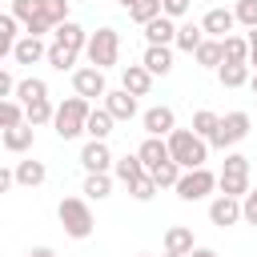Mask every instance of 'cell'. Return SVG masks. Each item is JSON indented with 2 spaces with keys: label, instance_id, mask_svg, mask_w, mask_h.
<instances>
[{
  "label": "cell",
  "instance_id": "cell-13",
  "mask_svg": "<svg viewBox=\"0 0 257 257\" xmlns=\"http://www.w3.org/2000/svg\"><path fill=\"white\" fill-rule=\"evenodd\" d=\"M100 100H104L100 108H104L112 120H133V116H137V96H133V92H124V88H108Z\"/></svg>",
  "mask_w": 257,
  "mask_h": 257
},
{
  "label": "cell",
  "instance_id": "cell-5",
  "mask_svg": "<svg viewBox=\"0 0 257 257\" xmlns=\"http://www.w3.org/2000/svg\"><path fill=\"white\" fill-rule=\"evenodd\" d=\"M217 189L225 197H245L249 193V157L245 153H225L221 173H217Z\"/></svg>",
  "mask_w": 257,
  "mask_h": 257
},
{
  "label": "cell",
  "instance_id": "cell-24",
  "mask_svg": "<svg viewBox=\"0 0 257 257\" xmlns=\"http://www.w3.org/2000/svg\"><path fill=\"white\" fill-rule=\"evenodd\" d=\"M112 124H116V120H112L104 108H88V116H84V133H88V141H108Z\"/></svg>",
  "mask_w": 257,
  "mask_h": 257
},
{
  "label": "cell",
  "instance_id": "cell-18",
  "mask_svg": "<svg viewBox=\"0 0 257 257\" xmlns=\"http://www.w3.org/2000/svg\"><path fill=\"white\" fill-rule=\"evenodd\" d=\"M120 88L133 92V96H149V88H153V72H149L145 64H124V68H120Z\"/></svg>",
  "mask_w": 257,
  "mask_h": 257
},
{
  "label": "cell",
  "instance_id": "cell-20",
  "mask_svg": "<svg viewBox=\"0 0 257 257\" xmlns=\"http://www.w3.org/2000/svg\"><path fill=\"white\" fill-rule=\"evenodd\" d=\"M141 28H145V44H173V36H177V20H169L165 12L153 16V20L141 24Z\"/></svg>",
  "mask_w": 257,
  "mask_h": 257
},
{
  "label": "cell",
  "instance_id": "cell-51",
  "mask_svg": "<svg viewBox=\"0 0 257 257\" xmlns=\"http://www.w3.org/2000/svg\"><path fill=\"white\" fill-rule=\"evenodd\" d=\"M165 257H189V253H165Z\"/></svg>",
  "mask_w": 257,
  "mask_h": 257
},
{
  "label": "cell",
  "instance_id": "cell-19",
  "mask_svg": "<svg viewBox=\"0 0 257 257\" xmlns=\"http://www.w3.org/2000/svg\"><path fill=\"white\" fill-rule=\"evenodd\" d=\"M32 141H36V128H32L28 120H20V124H12V128L0 133V145H4L8 153H28Z\"/></svg>",
  "mask_w": 257,
  "mask_h": 257
},
{
  "label": "cell",
  "instance_id": "cell-9",
  "mask_svg": "<svg viewBox=\"0 0 257 257\" xmlns=\"http://www.w3.org/2000/svg\"><path fill=\"white\" fill-rule=\"evenodd\" d=\"M72 88H76V96H84V100H96V96H104V92H108L104 72H100V68H92V64L72 68Z\"/></svg>",
  "mask_w": 257,
  "mask_h": 257
},
{
  "label": "cell",
  "instance_id": "cell-49",
  "mask_svg": "<svg viewBox=\"0 0 257 257\" xmlns=\"http://www.w3.org/2000/svg\"><path fill=\"white\" fill-rule=\"evenodd\" d=\"M249 88H253V92H257V72H249Z\"/></svg>",
  "mask_w": 257,
  "mask_h": 257
},
{
  "label": "cell",
  "instance_id": "cell-31",
  "mask_svg": "<svg viewBox=\"0 0 257 257\" xmlns=\"http://www.w3.org/2000/svg\"><path fill=\"white\" fill-rule=\"evenodd\" d=\"M52 108H56V104H52L48 96H40V100H28V104H24V120H28L32 128H40V124H52Z\"/></svg>",
  "mask_w": 257,
  "mask_h": 257
},
{
  "label": "cell",
  "instance_id": "cell-50",
  "mask_svg": "<svg viewBox=\"0 0 257 257\" xmlns=\"http://www.w3.org/2000/svg\"><path fill=\"white\" fill-rule=\"evenodd\" d=\"M133 4H137V0H120V8H133Z\"/></svg>",
  "mask_w": 257,
  "mask_h": 257
},
{
  "label": "cell",
  "instance_id": "cell-48",
  "mask_svg": "<svg viewBox=\"0 0 257 257\" xmlns=\"http://www.w3.org/2000/svg\"><path fill=\"white\" fill-rule=\"evenodd\" d=\"M189 257H217V249H209V245H193Z\"/></svg>",
  "mask_w": 257,
  "mask_h": 257
},
{
  "label": "cell",
  "instance_id": "cell-52",
  "mask_svg": "<svg viewBox=\"0 0 257 257\" xmlns=\"http://www.w3.org/2000/svg\"><path fill=\"white\" fill-rule=\"evenodd\" d=\"M137 257H153V253H137Z\"/></svg>",
  "mask_w": 257,
  "mask_h": 257
},
{
  "label": "cell",
  "instance_id": "cell-14",
  "mask_svg": "<svg viewBox=\"0 0 257 257\" xmlns=\"http://www.w3.org/2000/svg\"><path fill=\"white\" fill-rule=\"evenodd\" d=\"M80 165H84V173H108V169H112V149H108V141H84Z\"/></svg>",
  "mask_w": 257,
  "mask_h": 257
},
{
  "label": "cell",
  "instance_id": "cell-47",
  "mask_svg": "<svg viewBox=\"0 0 257 257\" xmlns=\"http://www.w3.org/2000/svg\"><path fill=\"white\" fill-rule=\"evenodd\" d=\"M28 257H60V253H56L52 245H32V249H28Z\"/></svg>",
  "mask_w": 257,
  "mask_h": 257
},
{
  "label": "cell",
  "instance_id": "cell-23",
  "mask_svg": "<svg viewBox=\"0 0 257 257\" xmlns=\"http://www.w3.org/2000/svg\"><path fill=\"white\" fill-rule=\"evenodd\" d=\"M245 56H249V40L245 36H237V32L221 36V64H245Z\"/></svg>",
  "mask_w": 257,
  "mask_h": 257
},
{
  "label": "cell",
  "instance_id": "cell-33",
  "mask_svg": "<svg viewBox=\"0 0 257 257\" xmlns=\"http://www.w3.org/2000/svg\"><path fill=\"white\" fill-rule=\"evenodd\" d=\"M76 56H80V52H68V48H60V44H48V52H44V60H48L56 72H72V68H76Z\"/></svg>",
  "mask_w": 257,
  "mask_h": 257
},
{
  "label": "cell",
  "instance_id": "cell-32",
  "mask_svg": "<svg viewBox=\"0 0 257 257\" xmlns=\"http://www.w3.org/2000/svg\"><path fill=\"white\" fill-rule=\"evenodd\" d=\"M193 56H197V64H201V68H217V64H221V40L205 36V40L193 48Z\"/></svg>",
  "mask_w": 257,
  "mask_h": 257
},
{
  "label": "cell",
  "instance_id": "cell-6",
  "mask_svg": "<svg viewBox=\"0 0 257 257\" xmlns=\"http://www.w3.org/2000/svg\"><path fill=\"white\" fill-rule=\"evenodd\" d=\"M217 189V173L213 169H205V165H197V169H181V177H177V185H173V193L181 197V201H205L209 193Z\"/></svg>",
  "mask_w": 257,
  "mask_h": 257
},
{
  "label": "cell",
  "instance_id": "cell-15",
  "mask_svg": "<svg viewBox=\"0 0 257 257\" xmlns=\"http://www.w3.org/2000/svg\"><path fill=\"white\" fill-rule=\"evenodd\" d=\"M44 52H48L44 36H28V32H24V36H16V44H12V52H8V56H12L16 64H40V60H44Z\"/></svg>",
  "mask_w": 257,
  "mask_h": 257
},
{
  "label": "cell",
  "instance_id": "cell-42",
  "mask_svg": "<svg viewBox=\"0 0 257 257\" xmlns=\"http://www.w3.org/2000/svg\"><path fill=\"white\" fill-rule=\"evenodd\" d=\"M241 221L245 225H257V189L249 185V193L241 197Z\"/></svg>",
  "mask_w": 257,
  "mask_h": 257
},
{
  "label": "cell",
  "instance_id": "cell-16",
  "mask_svg": "<svg viewBox=\"0 0 257 257\" xmlns=\"http://www.w3.org/2000/svg\"><path fill=\"white\" fill-rule=\"evenodd\" d=\"M52 44H60V48H68V52H84V44H88V32L68 16L64 24H56L52 28Z\"/></svg>",
  "mask_w": 257,
  "mask_h": 257
},
{
  "label": "cell",
  "instance_id": "cell-25",
  "mask_svg": "<svg viewBox=\"0 0 257 257\" xmlns=\"http://www.w3.org/2000/svg\"><path fill=\"white\" fill-rule=\"evenodd\" d=\"M80 193H84V201H104V197H112V177L108 173H84Z\"/></svg>",
  "mask_w": 257,
  "mask_h": 257
},
{
  "label": "cell",
  "instance_id": "cell-30",
  "mask_svg": "<svg viewBox=\"0 0 257 257\" xmlns=\"http://www.w3.org/2000/svg\"><path fill=\"white\" fill-rule=\"evenodd\" d=\"M249 64H217V80H221V88H241V84H249Z\"/></svg>",
  "mask_w": 257,
  "mask_h": 257
},
{
  "label": "cell",
  "instance_id": "cell-8",
  "mask_svg": "<svg viewBox=\"0 0 257 257\" xmlns=\"http://www.w3.org/2000/svg\"><path fill=\"white\" fill-rule=\"evenodd\" d=\"M8 12L16 16L20 32H28V36H44V32H52V28H48V20L40 16V0H12V8H8Z\"/></svg>",
  "mask_w": 257,
  "mask_h": 257
},
{
  "label": "cell",
  "instance_id": "cell-46",
  "mask_svg": "<svg viewBox=\"0 0 257 257\" xmlns=\"http://www.w3.org/2000/svg\"><path fill=\"white\" fill-rule=\"evenodd\" d=\"M12 185H16V177H12V169H4V165H0V197H4V193H8Z\"/></svg>",
  "mask_w": 257,
  "mask_h": 257
},
{
  "label": "cell",
  "instance_id": "cell-35",
  "mask_svg": "<svg viewBox=\"0 0 257 257\" xmlns=\"http://www.w3.org/2000/svg\"><path fill=\"white\" fill-rule=\"evenodd\" d=\"M68 4L72 0H40V16L48 20V28H56V24L68 20Z\"/></svg>",
  "mask_w": 257,
  "mask_h": 257
},
{
  "label": "cell",
  "instance_id": "cell-53",
  "mask_svg": "<svg viewBox=\"0 0 257 257\" xmlns=\"http://www.w3.org/2000/svg\"><path fill=\"white\" fill-rule=\"evenodd\" d=\"M4 56H8V52H0V60H4Z\"/></svg>",
  "mask_w": 257,
  "mask_h": 257
},
{
  "label": "cell",
  "instance_id": "cell-39",
  "mask_svg": "<svg viewBox=\"0 0 257 257\" xmlns=\"http://www.w3.org/2000/svg\"><path fill=\"white\" fill-rule=\"evenodd\" d=\"M16 36H20V24H16V16H12V12H0V52H12Z\"/></svg>",
  "mask_w": 257,
  "mask_h": 257
},
{
  "label": "cell",
  "instance_id": "cell-17",
  "mask_svg": "<svg viewBox=\"0 0 257 257\" xmlns=\"http://www.w3.org/2000/svg\"><path fill=\"white\" fill-rule=\"evenodd\" d=\"M141 64H145L153 76H169V72H173V44H145Z\"/></svg>",
  "mask_w": 257,
  "mask_h": 257
},
{
  "label": "cell",
  "instance_id": "cell-2",
  "mask_svg": "<svg viewBox=\"0 0 257 257\" xmlns=\"http://www.w3.org/2000/svg\"><path fill=\"white\" fill-rule=\"evenodd\" d=\"M56 221H60V229H64L72 241H84V237H92V229H96L92 209H88L84 197H60V205H56Z\"/></svg>",
  "mask_w": 257,
  "mask_h": 257
},
{
  "label": "cell",
  "instance_id": "cell-34",
  "mask_svg": "<svg viewBox=\"0 0 257 257\" xmlns=\"http://www.w3.org/2000/svg\"><path fill=\"white\" fill-rule=\"evenodd\" d=\"M217 120H221V112H213V108H197V112H193V133H197L201 141H209L213 128H217Z\"/></svg>",
  "mask_w": 257,
  "mask_h": 257
},
{
  "label": "cell",
  "instance_id": "cell-3",
  "mask_svg": "<svg viewBox=\"0 0 257 257\" xmlns=\"http://www.w3.org/2000/svg\"><path fill=\"white\" fill-rule=\"evenodd\" d=\"M88 100L84 96H68V100H60L56 108H52V128H56V137L60 141H76L80 133H84V116H88Z\"/></svg>",
  "mask_w": 257,
  "mask_h": 257
},
{
  "label": "cell",
  "instance_id": "cell-45",
  "mask_svg": "<svg viewBox=\"0 0 257 257\" xmlns=\"http://www.w3.org/2000/svg\"><path fill=\"white\" fill-rule=\"evenodd\" d=\"M12 88H16L12 72H8V68H0V96H12Z\"/></svg>",
  "mask_w": 257,
  "mask_h": 257
},
{
  "label": "cell",
  "instance_id": "cell-7",
  "mask_svg": "<svg viewBox=\"0 0 257 257\" xmlns=\"http://www.w3.org/2000/svg\"><path fill=\"white\" fill-rule=\"evenodd\" d=\"M249 112H241V108H233V112H225L221 120H217V128H213V137H209V145L213 149H233V145H241L245 137H249Z\"/></svg>",
  "mask_w": 257,
  "mask_h": 257
},
{
  "label": "cell",
  "instance_id": "cell-1",
  "mask_svg": "<svg viewBox=\"0 0 257 257\" xmlns=\"http://www.w3.org/2000/svg\"><path fill=\"white\" fill-rule=\"evenodd\" d=\"M165 145H169V161H177L181 169H197L209 161V141H201L193 128H173Z\"/></svg>",
  "mask_w": 257,
  "mask_h": 257
},
{
  "label": "cell",
  "instance_id": "cell-27",
  "mask_svg": "<svg viewBox=\"0 0 257 257\" xmlns=\"http://www.w3.org/2000/svg\"><path fill=\"white\" fill-rule=\"evenodd\" d=\"M108 173H112L116 181H124V185H128V181H137V177L145 173V165H141V157H137V153H124V157H112V169H108Z\"/></svg>",
  "mask_w": 257,
  "mask_h": 257
},
{
  "label": "cell",
  "instance_id": "cell-21",
  "mask_svg": "<svg viewBox=\"0 0 257 257\" xmlns=\"http://www.w3.org/2000/svg\"><path fill=\"white\" fill-rule=\"evenodd\" d=\"M137 157H141L145 173H153L161 161H169V145H165V137H145V141H141V149H137Z\"/></svg>",
  "mask_w": 257,
  "mask_h": 257
},
{
  "label": "cell",
  "instance_id": "cell-11",
  "mask_svg": "<svg viewBox=\"0 0 257 257\" xmlns=\"http://www.w3.org/2000/svg\"><path fill=\"white\" fill-rule=\"evenodd\" d=\"M209 221H213L217 229L237 225V221H241V197H225V193H217V197L209 201Z\"/></svg>",
  "mask_w": 257,
  "mask_h": 257
},
{
  "label": "cell",
  "instance_id": "cell-40",
  "mask_svg": "<svg viewBox=\"0 0 257 257\" xmlns=\"http://www.w3.org/2000/svg\"><path fill=\"white\" fill-rule=\"evenodd\" d=\"M124 12H128L137 24H149L153 16H161V0H137V4H133V8H124Z\"/></svg>",
  "mask_w": 257,
  "mask_h": 257
},
{
  "label": "cell",
  "instance_id": "cell-12",
  "mask_svg": "<svg viewBox=\"0 0 257 257\" xmlns=\"http://www.w3.org/2000/svg\"><path fill=\"white\" fill-rule=\"evenodd\" d=\"M237 28V20H233V8H221V4H209V12H205V20H201V32L205 36H213V40H221V36H229Z\"/></svg>",
  "mask_w": 257,
  "mask_h": 257
},
{
  "label": "cell",
  "instance_id": "cell-29",
  "mask_svg": "<svg viewBox=\"0 0 257 257\" xmlns=\"http://www.w3.org/2000/svg\"><path fill=\"white\" fill-rule=\"evenodd\" d=\"M193 249V229L189 225H169L165 229V253H189Z\"/></svg>",
  "mask_w": 257,
  "mask_h": 257
},
{
  "label": "cell",
  "instance_id": "cell-44",
  "mask_svg": "<svg viewBox=\"0 0 257 257\" xmlns=\"http://www.w3.org/2000/svg\"><path fill=\"white\" fill-rule=\"evenodd\" d=\"M245 40H249V56H245V64L257 72V28H249V36H245Z\"/></svg>",
  "mask_w": 257,
  "mask_h": 257
},
{
  "label": "cell",
  "instance_id": "cell-41",
  "mask_svg": "<svg viewBox=\"0 0 257 257\" xmlns=\"http://www.w3.org/2000/svg\"><path fill=\"white\" fill-rule=\"evenodd\" d=\"M233 20L245 28H257V0H237L233 4Z\"/></svg>",
  "mask_w": 257,
  "mask_h": 257
},
{
  "label": "cell",
  "instance_id": "cell-37",
  "mask_svg": "<svg viewBox=\"0 0 257 257\" xmlns=\"http://www.w3.org/2000/svg\"><path fill=\"white\" fill-rule=\"evenodd\" d=\"M149 177L157 181V189H173V185H177V177H181V165H177V161H161Z\"/></svg>",
  "mask_w": 257,
  "mask_h": 257
},
{
  "label": "cell",
  "instance_id": "cell-4",
  "mask_svg": "<svg viewBox=\"0 0 257 257\" xmlns=\"http://www.w3.org/2000/svg\"><path fill=\"white\" fill-rule=\"evenodd\" d=\"M84 56H88V64L92 68H112L116 60H120V32L116 28H96V32H88V44H84Z\"/></svg>",
  "mask_w": 257,
  "mask_h": 257
},
{
  "label": "cell",
  "instance_id": "cell-54",
  "mask_svg": "<svg viewBox=\"0 0 257 257\" xmlns=\"http://www.w3.org/2000/svg\"><path fill=\"white\" fill-rule=\"evenodd\" d=\"M205 4H213V0H205Z\"/></svg>",
  "mask_w": 257,
  "mask_h": 257
},
{
  "label": "cell",
  "instance_id": "cell-36",
  "mask_svg": "<svg viewBox=\"0 0 257 257\" xmlns=\"http://www.w3.org/2000/svg\"><path fill=\"white\" fill-rule=\"evenodd\" d=\"M20 120H24V104L12 100V96H0V133L12 128V124H20Z\"/></svg>",
  "mask_w": 257,
  "mask_h": 257
},
{
  "label": "cell",
  "instance_id": "cell-22",
  "mask_svg": "<svg viewBox=\"0 0 257 257\" xmlns=\"http://www.w3.org/2000/svg\"><path fill=\"white\" fill-rule=\"evenodd\" d=\"M12 177H16V185H24V189H36V185H44V177H48V165H44V161H16Z\"/></svg>",
  "mask_w": 257,
  "mask_h": 257
},
{
  "label": "cell",
  "instance_id": "cell-10",
  "mask_svg": "<svg viewBox=\"0 0 257 257\" xmlns=\"http://www.w3.org/2000/svg\"><path fill=\"white\" fill-rule=\"evenodd\" d=\"M141 124H145V137H169L177 128V112L169 104H153L141 112Z\"/></svg>",
  "mask_w": 257,
  "mask_h": 257
},
{
  "label": "cell",
  "instance_id": "cell-26",
  "mask_svg": "<svg viewBox=\"0 0 257 257\" xmlns=\"http://www.w3.org/2000/svg\"><path fill=\"white\" fill-rule=\"evenodd\" d=\"M205 40V32H201V24H193V20H181L177 24V36H173V48H181V52H189L193 56V48Z\"/></svg>",
  "mask_w": 257,
  "mask_h": 257
},
{
  "label": "cell",
  "instance_id": "cell-28",
  "mask_svg": "<svg viewBox=\"0 0 257 257\" xmlns=\"http://www.w3.org/2000/svg\"><path fill=\"white\" fill-rule=\"evenodd\" d=\"M12 96H16L20 104H28V100H40V96H48V80H40V76H24V80H16Z\"/></svg>",
  "mask_w": 257,
  "mask_h": 257
},
{
  "label": "cell",
  "instance_id": "cell-43",
  "mask_svg": "<svg viewBox=\"0 0 257 257\" xmlns=\"http://www.w3.org/2000/svg\"><path fill=\"white\" fill-rule=\"evenodd\" d=\"M189 8H193V0H161V12H165L169 20H181Z\"/></svg>",
  "mask_w": 257,
  "mask_h": 257
},
{
  "label": "cell",
  "instance_id": "cell-38",
  "mask_svg": "<svg viewBox=\"0 0 257 257\" xmlns=\"http://www.w3.org/2000/svg\"><path fill=\"white\" fill-rule=\"evenodd\" d=\"M128 197H133V201H141V205H145V201H153V197H157V181H153L149 173H141L137 181H128Z\"/></svg>",
  "mask_w": 257,
  "mask_h": 257
}]
</instances>
